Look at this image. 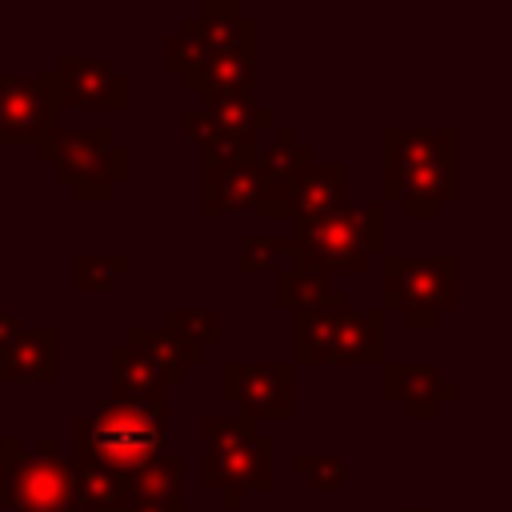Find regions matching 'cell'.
<instances>
[{"instance_id": "6da1fadb", "label": "cell", "mask_w": 512, "mask_h": 512, "mask_svg": "<svg viewBox=\"0 0 512 512\" xmlns=\"http://www.w3.org/2000/svg\"><path fill=\"white\" fill-rule=\"evenodd\" d=\"M384 200L404 220H436L456 200V128H384ZM380 200V204H384Z\"/></svg>"}, {"instance_id": "7a4b0ae2", "label": "cell", "mask_w": 512, "mask_h": 512, "mask_svg": "<svg viewBox=\"0 0 512 512\" xmlns=\"http://www.w3.org/2000/svg\"><path fill=\"white\" fill-rule=\"evenodd\" d=\"M292 260L288 268L300 272H368L372 256L388 252V208L380 200H344L340 208L324 212L312 224L288 232Z\"/></svg>"}, {"instance_id": "3957f363", "label": "cell", "mask_w": 512, "mask_h": 512, "mask_svg": "<svg viewBox=\"0 0 512 512\" xmlns=\"http://www.w3.org/2000/svg\"><path fill=\"white\" fill-rule=\"evenodd\" d=\"M200 492L220 500V512H236L248 492H276V440L244 416H212L200 424Z\"/></svg>"}, {"instance_id": "277c9868", "label": "cell", "mask_w": 512, "mask_h": 512, "mask_svg": "<svg viewBox=\"0 0 512 512\" xmlns=\"http://www.w3.org/2000/svg\"><path fill=\"white\" fill-rule=\"evenodd\" d=\"M168 444V408H136L120 400H96L92 416H80L72 428V460L108 468V472H136Z\"/></svg>"}, {"instance_id": "5b68a950", "label": "cell", "mask_w": 512, "mask_h": 512, "mask_svg": "<svg viewBox=\"0 0 512 512\" xmlns=\"http://www.w3.org/2000/svg\"><path fill=\"white\" fill-rule=\"evenodd\" d=\"M456 268V252H384V312L408 328H440V316L456 308Z\"/></svg>"}, {"instance_id": "8992f818", "label": "cell", "mask_w": 512, "mask_h": 512, "mask_svg": "<svg viewBox=\"0 0 512 512\" xmlns=\"http://www.w3.org/2000/svg\"><path fill=\"white\" fill-rule=\"evenodd\" d=\"M200 216H256V220H284L288 204L280 188L264 176L256 156H224L200 164Z\"/></svg>"}, {"instance_id": "52a82bcc", "label": "cell", "mask_w": 512, "mask_h": 512, "mask_svg": "<svg viewBox=\"0 0 512 512\" xmlns=\"http://www.w3.org/2000/svg\"><path fill=\"white\" fill-rule=\"evenodd\" d=\"M216 396L236 404L244 420H292L296 416V368L288 360H224L216 372Z\"/></svg>"}, {"instance_id": "ba28073f", "label": "cell", "mask_w": 512, "mask_h": 512, "mask_svg": "<svg viewBox=\"0 0 512 512\" xmlns=\"http://www.w3.org/2000/svg\"><path fill=\"white\" fill-rule=\"evenodd\" d=\"M4 508H16V512H76L72 460L64 456V448L52 432H44L36 440V448H24V456L16 460Z\"/></svg>"}, {"instance_id": "9c48e42d", "label": "cell", "mask_w": 512, "mask_h": 512, "mask_svg": "<svg viewBox=\"0 0 512 512\" xmlns=\"http://www.w3.org/2000/svg\"><path fill=\"white\" fill-rule=\"evenodd\" d=\"M60 116V84L52 72H4L0 68V156L16 144H40Z\"/></svg>"}, {"instance_id": "30bf717a", "label": "cell", "mask_w": 512, "mask_h": 512, "mask_svg": "<svg viewBox=\"0 0 512 512\" xmlns=\"http://www.w3.org/2000/svg\"><path fill=\"white\" fill-rule=\"evenodd\" d=\"M60 84V112L84 108V112H128L132 108V76L116 68L112 60L84 56V52H60L52 68Z\"/></svg>"}, {"instance_id": "8fae6325", "label": "cell", "mask_w": 512, "mask_h": 512, "mask_svg": "<svg viewBox=\"0 0 512 512\" xmlns=\"http://www.w3.org/2000/svg\"><path fill=\"white\" fill-rule=\"evenodd\" d=\"M460 388L444 380L432 364L420 360H388L384 364V400L400 408L404 420H436L444 404H452Z\"/></svg>"}, {"instance_id": "7c38bea8", "label": "cell", "mask_w": 512, "mask_h": 512, "mask_svg": "<svg viewBox=\"0 0 512 512\" xmlns=\"http://www.w3.org/2000/svg\"><path fill=\"white\" fill-rule=\"evenodd\" d=\"M112 128L108 124H92V128H52L40 144H36V156L40 164H52L60 184L76 188L84 184L108 156L112 148Z\"/></svg>"}, {"instance_id": "4fadbf2b", "label": "cell", "mask_w": 512, "mask_h": 512, "mask_svg": "<svg viewBox=\"0 0 512 512\" xmlns=\"http://www.w3.org/2000/svg\"><path fill=\"white\" fill-rule=\"evenodd\" d=\"M284 200H288V224L300 228V224H312L320 220L324 212L340 208L348 196V164L344 160H332V164H304L296 168L288 180H284Z\"/></svg>"}, {"instance_id": "5bb4252c", "label": "cell", "mask_w": 512, "mask_h": 512, "mask_svg": "<svg viewBox=\"0 0 512 512\" xmlns=\"http://www.w3.org/2000/svg\"><path fill=\"white\" fill-rule=\"evenodd\" d=\"M332 364H388V312L340 308L332 316Z\"/></svg>"}, {"instance_id": "9a60e30c", "label": "cell", "mask_w": 512, "mask_h": 512, "mask_svg": "<svg viewBox=\"0 0 512 512\" xmlns=\"http://www.w3.org/2000/svg\"><path fill=\"white\" fill-rule=\"evenodd\" d=\"M184 36L200 40L208 52H248L260 56V24L240 12L236 0H208L196 16L184 20Z\"/></svg>"}, {"instance_id": "2e32d148", "label": "cell", "mask_w": 512, "mask_h": 512, "mask_svg": "<svg viewBox=\"0 0 512 512\" xmlns=\"http://www.w3.org/2000/svg\"><path fill=\"white\" fill-rule=\"evenodd\" d=\"M60 376V332L56 324L24 328L0 352V380L4 384H52Z\"/></svg>"}, {"instance_id": "e0dca14e", "label": "cell", "mask_w": 512, "mask_h": 512, "mask_svg": "<svg viewBox=\"0 0 512 512\" xmlns=\"http://www.w3.org/2000/svg\"><path fill=\"white\" fill-rule=\"evenodd\" d=\"M108 364H112V396L108 400L136 404V408H168V380L136 344H128V340L112 344Z\"/></svg>"}, {"instance_id": "ac0fdd59", "label": "cell", "mask_w": 512, "mask_h": 512, "mask_svg": "<svg viewBox=\"0 0 512 512\" xmlns=\"http://www.w3.org/2000/svg\"><path fill=\"white\" fill-rule=\"evenodd\" d=\"M200 112L212 116L216 128H220L240 152H248V156H256V148L264 144V136L280 124L268 104H256V96H220V92H208Z\"/></svg>"}, {"instance_id": "d6986e66", "label": "cell", "mask_w": 512, "mask_h": 512, "mask_svg": "<svg viewBox=\"0 0 512 512\" xmlns=\"http://www.w3.org/2000/svg\"><path fill=\"white\" fill-rule=\"evenodd\" d=\"M272 304L280 312H340L348 308V292L336 288L320 272H300V268H280L272 276Z\"/></svg>"}, {"instance_id": "ffe728a7", "label": "cell", "mask_w": 512, "mask_h": 512, "mask_svg": "<svg viewBox=\"0 0 512 512\" xmlns=\"http://www.w3.org/2000/svg\"><path fill=\"white\" fill-rule=\"evenodd\" d=\"M184 88L192 96H256L260 92V56L248 52H212L208 64L192 76H184Z\"/></svg>"}, {"instance_id": "44dd1931", "label": "cell", "mask_w": 512, "mask_h": 512, "mask_svg": "<svg viewBox=\"0 0 512 512\" xmlns=\"http://www.w3.org/2000/svg\"><path fill=\"white\" fill-rule=\"evenodd\" d=\"M128 480V504H184V456L180 452H160L148 464H140L136 472L124 476Z\"/></svg>"}, {"instance_id": "7402d4cb", "label": "cell", "mask_w": 512, "mask_h": 512, "mask_svg": "<svg viewBox=\"0 0 512 512\" xmlns=\"http://www.w3.org/2000/svg\"><path fill=\"white\" fill-rule=\"evenodd\" d=\"M124 476L120 472H108V468H96V464H84V460H72L76 512H132V504H128V480Z\"/></svg>"}, {"instance_id": "603a6c76", "label": "cell", "mask_w": 512, "mask_h": 512, "mask_svg": "<svg viewBox=\"0 0 512 512\" xmlns=\"http://www.w3.org/2000/svg\"><path fill=\"white\" fill-rule=\"evenodd\" d=\"M128 344H136V348L160 368V376H164L168 384H180V380L188 376V368L204 364V356H208V352H200V348L176 340L172 332H164V328H144V324H132V328H128Z\"/></svg>"}, {"instance_id": "cb8c5ba5", "label": "cell", "mask_w": 512, "mask_h": 512, "mask_svg": "<svg viewBox=\"0 0 512 512\" xmlns=\"http://www.w3.org/2000/svg\"><path fill=\"white\" fill-rule=\"evenodd\" d=\"M332 316L336 312H292V368L332 364Z\"/></svg>"}, {"instance_id": "d4e9b609", "label": "cell", "mask_w": 512, "mask_h": 512, "mask_svg": "<svg viewBox=\"0 0 512 512\" xmlns=\"http://www.w3.org/2000/svg\"><path fill=\"white\" fill-rule=\"evenodd\" d=\"M164 332H172L176 340L208 352L224 340V312L220 308H164Z\"/></svg>"}, {"instance_id": "484cf974", "label": "cell", "mask_w": 512, "mask_h": 512, "mask_svg": "<svg viewBox=\"0 0 512 512\" xmlns=\"http://www.w3.org/2000/svg\"><path fill=\"white\" fill-rule=\"evenodd\" d=\"M124 180H132V148H128V144H112L108 156H104V164H100L84 184L72 188V200H76V204H108L112 192H116Z\"/></svg>"}, {"instance_id": "4316f807", "label": "cell", "mask_w": 512, "mask_h": 512, "mask_svg": "<svg viewBox=\"0 0 512 512\" xmlns=\"http://www.w3.org/2000/svg\"><path fill=\"white\" fill-rule=\"evenodd\" d=\"M132 272L128 252H80L72 264V288L76 292H112V280Z\"/></svg>"}, {"instance_id": "83f0119b", "label": "cell", "mask_w": 512, "mask_h": 512, "mask_svg": "<svg viewBox=\"0 0 512 512\" xmlns=\"http://www.w3.org/2000/svg\"><path fill=\"white\" fill-rule=\"evenodd\" d=\"M284 260H292V244H288V236L252 232V236H244V244H240L236 272H240V276H256V272H272V276H276Z\"/></svg>"}, {"instance_id": "f1b7e54d", "label": "cell", "mask_w": 512, "mask_h": 512, "mask_svg": "<svg viewBox=\"0 0 512 512\" xmlns=\"http://www.w3.org/2000/svg\"><path fill=\"white\" fill-rule=\"evenodd\" d=\"M292 472L308 480L312 492H344L348 488V464L340 456H312V452H296L292 456Z\"/></svg>"}, {"instance_id": "f546056e", "label": "cell", "mask_w": 512, "mask_h": 512, "mask_svg": "<svg viewBox=\"0 0 512 512\" xmlns=\"http://www.w3.org/2000/svg\"><path fill=\"white\" fill-rule=\"evenodd\" d=\"M208 48L200 44V40H192V36H184V32H172V36H164V72L168 76H192V72H200L204 64H208Z\"/></svg>"}, {"instance_id": "4dcf8cb0", "label": "cell", "mask_w": 512, "mask_h": 512, "mask_svg": "<svg viewBox=\"0 0 512 512\" xmlns=\"http://www.w3.org/2000/svg\"><path fill=\"white\" fill-rule=\"evenodd\" d=\"M20 456H24V440L16 432H8V424L0 420V508L8 500V480H12V468Z\"/></svg>"}, {"instance_id": "1f68e13d", "label": "cell", "mask_w": 512, "mask_h": 512, "mask_svg": "<svg viewBox=\"0 0 512 512\" xmlns=\"http://www.w3.org/2000/svg\"><path fill=\"white\" fill-rule=\"evenodd\" d=\"M20 332H24V320H20L16 312L0 308V352H4V348H8V344L20 336Z\"/></svg>"}, {"instance_id": "d6a6232c", "label": "cell", "mask_w": 512, "mask_h": 512, "mask_svg": "<svg viewBox=\"0 0 512 512\" xmlns=\"http://www.w3.org/2000/svg\"><path fill=\"white\" fill-rule=\"evenodd\" d=\"M132 512H184V504H140Z\"/></svg>"}, {"instance_id": "836d02e7", "label": "cell", "mask_w": 512, "mask_h": 512, "mask_svg": "<svg viewBox=\"0 0 512 512\" xmlns=\"http://www.w3.org/2000/svg\"><path fill=\"white\" fill-rule=\"evenodd\" d=\"M388 512H436V508H388Z\"/></svg>"}, {"instance_id": "e575fe53", "label": "cell", "mask_w": 512, "mask_h": 512, "mask_svg": "<svg viewBox=\"0 0 512 512\" xmlns=\"http://www.w3.org/2000/svg\"><path fill=\"white\" fill-rule=\"evenodd\" d=\"M0 24H4V0H0ZM0 56H4V36H0Z\"/></svg>"}, {"instance_id": "d590c367", "label": "cell", "mask_w": 512, "mask_h": 512, "mask_svg": "<svg viewBox=\"0 0 512 512\" xmlns=\"http://www.w3.org/2000/svg\"><path fill=\"white\" fill-rule=\"evenodd\" d=\"M0 160H4V156H0ZM0 200H4V180H0Z\"/></svg>"}]
</instances>
